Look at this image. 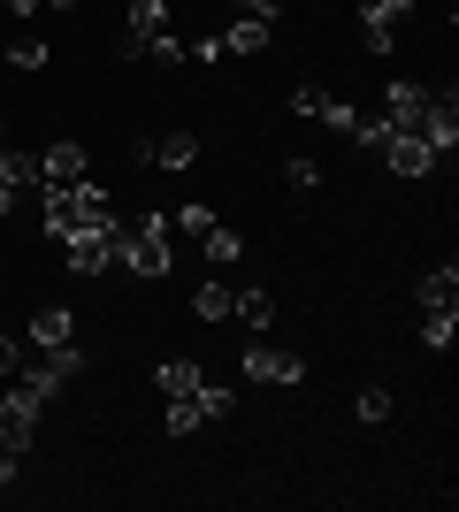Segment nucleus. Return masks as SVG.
<instances>
[{
    "label": "nucleus",
    "instance_id": "obj_6",
    "mask_svg": "<svg viewBox=\"0 0 459 512\" xmlns=\"http://www.w3.org/2000/svg\"><path fill=\"white\" fill-rule=\"evenodd\" d=\"M31 352L77 360V314H69V306H39V314H31Z\"/></svg>",
    "mask_w": 459,
    "mask_h": 512
},
{
    "label": "nucleus",
    "instance_id": "obj_24",
    "mask_svg": "<svg viewBox=\"0 0 459 512\" xmlns=\"http://www.w3.org/2000/svg\"><path fill=\"white\" fill-rule=\"evenodd\" d=\"M207 222H215V207H207V199H192V207H176V222H169V230L199 237V230H207Z\"/></svg>",
    "mask_w": 459,
    "mask_h": 512
},
{
    "label": "nucleus",
    "instance_id": "obj_18",
    "mask_svg": "<svg viewBox=\"0 0 459 512\" xmlns=\"http://www.w3.org/2000/svg\"><path fill=\"white\" fill-rule=\"evenodd\" d=\"M230 314H238L253 337H268V321H276V299H268V291H238V306H230Z\"/></svg>",
    "mask_w": 459,
    "mask_h": 512
},
{
    "label": "nucleus",
    "instance_id": "obj_22",
    "mask_svg": "<svg viewBox=\"0 0 459 512\" xmlns=\"http://www.w3.org/2000/svg\"><path fill=\"white\" fill-rule=\"evenodd\" d=\"M314 115H322V123L337 130V138H352V123H360V107H352V100H337V92H329V100L314 107Z\"/></svg>",
    "mask_w": 459,
    "mask_h": 512
},
{
    "label": "nucleus",
    "instance_id": "obj_21",
    "mask_svg": "<svg viewBox=\"0 0 459 512\" xmlns=\"http://www.w3.org/2000/svg\"><path fill=\"white\" fill-rule=\"evenodd\" d=\"M352 413H360L368 428H383V421H391V390H383V383H368L360 398H352Z\"/></svg>",
    "mask_w": 459,
    "mask_h": 512
},
{
    "label": "nucleus",
    "instance_id": "obj_17",
    "mask_svg": "<svg viewBox=\"0 0 459 512\" xmlns=\"http://www.w3.org/2000/svg\"><path fill=\"white\" fill-rule=\"evenodd\" d=\"M199 253L215 260V268H230V260L245 253V237H238V230H222V222H207V230H199Z\"/></svg>",
    "mask_w": 459,
    "mask_h": 512
},
{
    "label": "nucleus",
    "instance_id": "obj_26",
    "mask_svg": "<svg viewBox=\"0 0 459 512\" xmlns=\"http://www.w3.org/2000/svg\"><path fill=\"white\" fill-rule=\"evenodd\" d=\"M192 428H199V406L192 398H169V436H192Z\"/></svg>",
    "mask_w": 459,
    "mask_h": 512
},
{
    "label": "nucleus",
    "instance_id": "obj_29",
    "mask_svg": "<svg viewBox=\"0 0 459 512\" xmlns=\"http://www.w3.org/2000/svg\"><path fill=\"white\" fill-rule=\"evenodd\" d=\"M16 367H23V344H16V337H0V375H16Z\"/></svg>",
    "mask_w": 459,
    "mask_h": 512
},
{
    "label": "nucleus",
    "instance_id": "obj_2",
    "mask_svg": "<svg viewBox=\"0 0 459 512\" xmlns=\"http://www.w3.org/2000/svg\"><path fill=\"white\" fill-rule=\"evenodd\" d=\"M169 214H146L138 230H115V268H131V276H169Z\"/></svg>",
    "mask_w": 459,
    "mask_h": 512
},
{
    "label": "nucleus",
    "instance_id": "obj_5",
    "mask_svg": "<svg viewBox=\"0 0 459 512\" xmlns=\"http://www.w3.org/2000/svg\"><path fill=\"white\" fill-rule=\"evenodd\" d=\"M375 153H383V169H391V176H406V184L437 169V146H429L421 130H398V123H391V138H383Z\"/></svg>",
    "mask_w": 459,
    "mask_h": 512
},
{
    "label": "nucleus",
    "instance_id": "obj_8",
    "mask_svg": "<svg viewBox=\"0 0 459 512\" xmlns=\"http://www.w3.org/2000/svg\"><path fill=\"white\" fill-rule=\"evenodd\" d=\"M115 230H123V222H115ZM115 230H77V237H62V245H69V268H77V276H108V268H115Z\"/></svg>",
    "mask_w": 459,
    "mask_h": 512
},
{
    "label": "nucleus",
    "instance_id": "obj_19",
    "mask_svg": "<svg viewBox=\"0 0 459 512\" xmlns=\"http://www.w3.org/2000/svg\"><path fill=\"white\" fill-rule=\"evenodd\" d=\"M192 406H199V421H230V413H238V390L199 383V390H192Z\"/></svg>",
    "mask_w": 459,
    "mask_h": 512
},
{
    "label": "nucleus",
    "instance_id": "obj_10",
    "mask_svg": "<svg viewBox=\"0 0 459 512\" xmlns=\"http://www.w3.org/2000/svg\"><path fill=\"white\" fill-rule=\"evenodd\" d=\"M421 115H429V85L398 77V85L383 92V123H398V130H421Z\"/></svg>",
    "mask_w": 459,
    "mask_h": 512
},
{
    "label": "nucleus",
    "instance_id": "obj_4",
    "mask_svg": "<svg viewBox=\"0 0 459 512\" xmlns=\"http://www.w3.org/2000/svg\"><path fill=\"white\" fill-rule=\"evenodd\" d=\"M245 383H268V390H291V383H306V360H299V352H284V344H261V337H253V344H245Z\"/></svg>",
    "mask_w": 459,
    "mask_h": 512
},
{
    "label": "nucleus",
    "instance_id": "obj_7",
    "mask_svg": "<svg viewBox=\"0 0 459 512\" xmlns=\"http://www.w3.org/2000/svg\"><path fill=\"white\" fill-rule=\"evenodd\" d=\"M398 16H406V0H360V46H368L375 62H391Z\"/></svg>",
    "mask_w": 459,
    "mask_h": 512
},
{
    "label": "nucleus",
    "instance_id": "obj_11",
    "mask_svg": "<svg viewBox=\"0 0 459 512\" xmlns=\"http://www.w3.org/2000/svg\"><path fill=\"white\" fill-rule=\"evenodd\" d=\"M146 161H153V169H192L199 138H192V130H161V138H146Z\"/></svg>",
    "mask_w": 459,
    "mask_h": 512
},
{
    "label": "nucleus",
    "instance_id": "obj_23",
    "mask_svg": "<svg viewBox=\"0 0 459 512\" xmlns=\"http://www.w3.org/2000/svg\"><path fill=\"white\" fill-rule=\"evenodd\" d=\"M284 184H291V192H322V169H314L306 153H291V161H284Z\"/></svg>",
    "mask_w": 459,
    "mask_h": 512
},
{
    "label": "nucleus",
    "instance_id": "obj_27",
    "mask_svg": "<svg viewBox=\"0 0 459 512\" xmlns=\"http://www.w3.org/2000/svg\"><path fill=\"white\" fill-rule=\"evenodd\" d=\"M146 62H184V39H176V31H161V39H146Z\"/></svg>",
    "mask_w": 459,
    "mask_h": 512
},
{
    "label": "nucleus",
    "instance_id": "obj_13",
    "mask_svg": "<svg viewBox=\"0 0 459 512\" xmlns=\"http://www.w3.org/2000/svg\"><path fill=\"white\" fill-rule=\"evenodd\" d=\"M230 306H238V291H230L222 276H207V283L192 291V314H199V321H230Z\"/></svg>",
    "mask_w": 459,
    "mask_h": 512
},
{
    "label": "nucleus",
    "instance_id": "obj_34",
    "mask_svg": "<svg viewBox=\"0 0 459 512\" xmlns=\"http://www.w3.org/2000/svg\"><path fill=\"white\" fill-rule=\"evenodd\" d=\"M39 8H77V0H39Z\"/></svg>",
    "mask_w": 459,
    "mask_h": 512
},
{
    "label": "nucleus",
    "instance_id": "obj_28",
    "mask_svg": "<svg viewBox=\"0 0 459 512\" xmlns=\"http://www.w3.org/2000/svg\"><path fill=\"white\" fill-rule=\"evenodd\" d=\"M322 100H329L322 85H291V115H314V107H322Z\"/></svg>",
    "mask_w": 459,
    "mask_h": 512
},
{
    "label": "nucleus",
    "instance_id": "obj_31",
    "mask_svg": "<svg viewBox=\"0 0 459 512\" xmlns=\"http://www.w3.org/2000/svg\"><path fill=\"white\" fill-rule=\"evenodd\" d=\"M8 482H16V451L0 444V490H8Z\"/></svg>",
    "mask_w": 459,
    "mask_h": 512
},
{
    "label": "nucleus",
    "instance_id": "obj_33",
    "mask_svg": "<svg viewBox=\"0 0 459 512\" xmlns=\"http://www.w3.org/2000/svg\"><path fill=\"white\" fill-rule=\"evenodd\" d=\"M8 207H16V184H8V176H0V222H8Z\"/></svg>",
    "mask_w": 459,
    "mask_h": 512
},
{
    "label": "nucleus",
    "instance_id": "obj_30",
    "mask_svg": "<svg viewBox=\"0 0 459 512\" xmlns=\"http://www.w3.org/2000/svg\"><path fill=\"white\" fill-rule=\"evenodd\" d=\"M222 8H238V16H276V0H222Z\"/></svg>",
    "mask_w": 459,
    "mask_h": 512
},
{
    "label": "nucleus",
    "instance_id": "obj_15",
    "mask_svg": "<svg viewBox=\"0 0 459 512\" xmlns=\"http://www.w3.org/2000/svg\"><path fill=\"white\" fill-rule=\"evenodd\" d=\"M414 291H421V306H459V268L444 260V268H429V276H421Z\"/></svg>",
    "mask_w": 459,
    "mask_h": 512
},
{
    "label": "nucleus",
    "instance_id": "obj_14",
    "mask_svg": "<svg viewBox=\"0 0 459 512\" xmlns=\"http://www.w3.org/2000/svg\"><path fill=\"white\" fill-rule=\"evenodd\" d=\"M452 337H459V306H429V314H421V344H429V352H452Z\"/></svg>",
    "mask_w": 459,
    "mask_h": 512
},
{
    "label": "nucleus",
    "instance_id": "obj_3",
    "mask_svg": "<svg viewBox=\"0 0 459 512\" xmlns=\"http://www.w3.org/2000/svg\"><path fill=\"white\" fill-rule=\"evenodd\" d=\"M39 421H46V390L23 383V375H8V383H0V444L23 459V451H31V436H39Z\"/></svg>",
    "mask_w": 459,
    "mask_h": 512
},
{
    "label": "nucleus",
    "instance_id": "obj_25",
    "mask_svg": "<svg viewBox=\"0 0 459 512\" xmlns=\"http://www.w3.org/2000/svg\"><path fill=\"white\" fill-rule=\"evenodd\" d=\"M8 62H16V69H46L54 54H46V39H16V46H8Z\"/></svg>",
    "mask_w": 459,
    "mask_h": 512
},
{
    "label": "nucleus",
    "instance_id": "obj_35",
    "mask_svg": "<svg viewBox=\"0 0 459 512\" xmlns=\"http://www.w3.org/2000/svg\"><path fill=\"white\" fill-rule=\"evenodd\" d=\"M437 8H444V16H452V8H459V0H437Z\"/></svg>",
    "mask_w": 459,
    "mask_h": 512
},
{
    "label": "nucleus",
    "instance_id": "obj_20",
    "mask_svg": "<svg viewBox=\"0 0 459 512\" xmlns=\"http://www.w3.org/2000/svg\"><path fill=\"white\" fill-rule=\"evenodd\" d=\"M169 31V0H131V39H161Z\"/></svg>",
    "mask_w": 459,
    "mask_h": 512
},
{
    "label": "nucleus",
    "instance_id": "obj_1",
    "mask_svg": "<svg viewBox=\"0 0 459 512\" xmlns=\"http://www.w3.org/2000/svg\"><path fill=\"white\" fill-rule=\"evenodd\" d=\"M46 237L62 245V237L77 230H115V199L100 192V184H46Z\"/></svg>",
    "mask_w": 459,
    "mask_h": 512
},
{
    "label": "nucleus",
    "instance_id": "obj_32",
    "mask_svg": "<svg viewBox=\"0 0 459 512\" xmlns=\"http://www.w3.org/2000/svg\"><path fill=\"white\" fill-rule=\"evenodd\" d=\"M0 8H8L16 23H23V16H39V0H0Z\"/></svg>",
    "mask_w": 459,
    "mask_h": 512
},
{
    "label": "nucleus",
    "instance_id": "obj_16",
    "mask_svg": "<svg viewBox=\"0 0 459 512\" xmlns=\"http://www.w3.org/2000/svg\"><path fill=\"white\" fill-rule=\"evenodd\" d=\"M153 383H161V398H192V390H199V367L192 360H161V367H153Z\"/></svg>",
    "mask_w": 459,
    "mask_h": 512
},
{
    "label": "nucleus",
    "instance_id": "obj_12",
    "mask_svg": "<svg viewBox=\"0 0 459 512\" xmlns=\"http://www.w3.org/2000/svg\"><path fill=\"white\" fill-rule=\"evenodd\" d=\"M268 39H276V16H238L222 31V54H268Z\"/></svg>",
    "mask_w": 459,
    "mask_h": 512
},
{
    "label": "nucleus",
    "instance_id": "obj_9",
    "mask_svg": "<svg viewBox=\"0 0 459 512\" xmlns=\"http://www.w3.org/2000/svg\"><path fill=\"white\" fill-rule=\"evenodd\" d=\"M39 176H46V184H85V176H92V153L77 146V138H54V146L39 153Z\"/></svg>",
    "mask_w": 459,
    "mask_h": 512
}]
</instances>
